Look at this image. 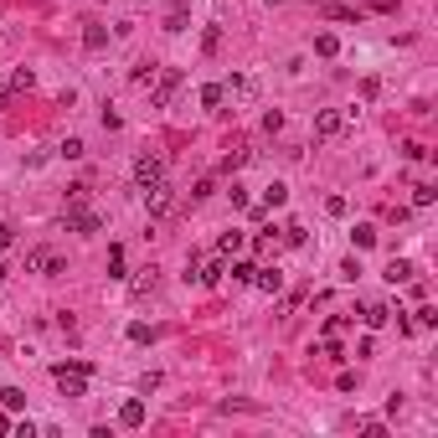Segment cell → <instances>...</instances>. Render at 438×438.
Wrapping results in <instances>:
<instances>
[{
	"label": "cell",
	"mask_w": 438,
	"mask_h": 438,
	"mask_svg": "<svg viewBox=\"0 0 438 438\" xmlns=\"http://www.w3.org/2000/svg\"><path fill=\"white\" fill-rule=\"evenodd\" d=\"M83 47H88V52H103V47H108V31H103V26H88V31H83Z\"/></svg>",
	"instance_id": "cell-16"
},
{
	"label": "cell",
	"mask_w": 438,
	"mask_h": 438,
	"mask_svg": "<svg viewBox=\"0 0 438 438\" xmlns=\"http://www.w3.org/2000/svg\"><path fill=\"white\" fill-rule=\"evenodd\" d=\"M361 320H366V330H382V325L392 320V310H387V304H366V310H361Z\"/></svg>",
	"instance_id": "cell-12"
},
{
	"label": "cell",
	"mask_w": 438,
	"mask_h": 438,
	"mask_svg": "<svg viewBox=\"0 0 438 438\" xmlns=\"http://www.w3.org/2000/svg\"><path fill=\"white\" fill-rule=\"evenodd\" d=\"M155 181H165V160L160 155H140L135 160V186L145 191V186H155Z\"/></svg>",
	"instance_id": "cell-5"
},
{
	"label": "cell",
	"mask_w": 438,
	"mask_h": 438,
	"mask_svg": "<svg viewBox=\"0 0 438 438\" xmlns=\"http://www.w3.org/2000/svg\"><path fill=\"white\" fill-rule=\"evenodd\" d=\"M340 278H345V283H356V278H361V263H356V258H345V263H340Z\"/></svg>",
	"instance_id": "cell-29"
},
{
	"label": "cell",
	"mask_w": 438,
	"mask_h": 438,
	"mask_svg": "<svg viewBox=\"0 0 438 438\" xmlns=\"http://www.w3.org/2000/svg\"><path fill=\"white\" fill-rule=\"evenodd\" d=\"M325 212H330V217H345V196H325Z\"/></svg>",
	"instance_id": "cell-33"
},
{
	"label": "cell",
	"mask_w": 438,
	"mask_h": 438,
	"mask_svg": "<svg viewBox=\"0 0 438 438\" xmlns=\"http://www.w3.org/2000/svg\"><path fill=\"white\" fill-rule=\"evenodd\" d=\"M350 243H356V248H371V243H377V227H371V222L350 227Z\"/></svg>",
	"instance_id": "cell-19"
},
{
	"label": "cell",
	"mask_w": 438,
	"mask_h": 438,
	"mask_svg": "<svg viewBox=\"0 0 438 438\" xmlns=\"http://www.w3.org/2000/svg\"><path fill=\"white\" fill-rule=\"evenodd\" d=\"M181 93V73L175 68H160V78H155V93H150V103L155 108H170V98Z\"/></svg>",
	"instance_id": "cell-4"
},
{
	"label": "cell",
	"mask_w": 438,
	"mask_h": 438,
	"mask_svg": "<svg viewBox=\"0 0 438 438\" xmlns=\"http://www.w3.org/2000/svg\"><path fill=\"white\" fill-rule=\"evenodd\" d=\"M31 88H36V73L31 68H16L11 73V93H31Z\"/></svg>",
	"instance_id": "cell-14"
},
{
	"label": "cell",
	"mask_w": 438,
	"mask_h": 438,
	"mask_svg": "<svg viewBox=\"0 0 438 438\" xmlns=\"http://www.w3.org/2000/svg\"><path fill=\"white\" fill-rule=\"evenodd\" d=\"M222 103H227L222 83H207V88H202V108H222Z\"/></svg>",
	"instance_id": "cell-18"
},
{
	"label": "cell",
	"mask_w": 438,
	"mask_h": 438,
	"mask_svg": "<svg viewBox=\"0 0 438 438\" xmlns=\"http://www.w3.org/2000/svg\"><path fill=\"white\" fill-rule=\"evenodd\" d=\"M243 165H248V150H243V145H237V150H232V155L222 160V175H232V170H243Z\"/></svg>",
	"instance_id": "cell-22"
},
{
	"label": "cell",
	"mask_w": 438,
	"mask_h": 438,
	"mask_svg": "<svg viewBox=\"0 0 438 438\" xmlns=\"http://www.w3.org/2000/svg\"><path fill=\"white\" fill-rule=\"evenodd\" d=\"M237 283H253V273H258V263H232V268H227Z\"/></svg>",
	"instance_id": "cell-24"
},
{
	"label": "cell",
	"mask_w": 438,
	"mask_h": 438,
	"mask_svg": "<svg viewBox=\"0 0 438 438\" xmlns=\"http://www.w3.org/2000/svg\"><path fill=\"white\" fill-rule=\"evenodd\" d=\"M11 98H16V93H11V83H6V88H0V108H11Z\"/></svg>",
	"instance_id": "cell-35"
},
{
	"label": "cell",
	"mask_w": 438,
	"mask_h": 438,
	"mask_svg": "<svg viewBox=\"0 0 438 438\" xmlns=\"http://www.w3.org/2000/svg\"><path fill=\"white\" fill-rule=\"evenodd\" d=\"M11 243H16V227H11V222H0V248H11Z\"/></svg>",
	"instance_id": "cell-34"
},
{
	"label": "cell",
	"mask_w": 438,
	"mask_h": 438,
	"mask_svg": "<svg viewBox=\"0 0 438 438\" xmlns=\"http://www.w3.org/2000/svg\"><path fill=\"white\" fill-rule=\"evenodd\" d=\"M108 278H124V248H108Z\"/></svg>",
	"instance_id": "cell-23"
},
{
	"label": "cell",
	"mask_w": 438,
	"mask_h": 438,
	"mask_svg": "<svg viewBox=\"0 0 438 438\" xmlns=\"http://www.w3.org/2000/svg\"><path fill=\"white\" fill-rule=\"evenodd\" d=\"M155 278H160V273H155V268H140V273H135V278H129V294H135V299H145V294H150V289H155Z\"/></svg>",
	"instance_id": "cell-9"
},
{
	"label": "cell",
	"mask_w": 438,
	"mask_h": 438,
	"mask_svg": "<svg viewBox=\"0 0 438 438\" xmlns=\"http://www.w3.org/2000/svg\"><path fill=\"white\" fill-rule=\"evenodd\" d=\"M0 433H11V418H0Z\"/></svg>",
	"instance_id": "cell-36"
},
{
	"label": "cell",
	"mask_w": 438,
	"mask_h": 438,
	"mask_svg": "<svg viewBox=\"0 0 438 438\" xmlns=\"http://www.w3.org/2000/svg\"><path fill=\"white\" fill-rule=\"evenodd\" d=\"M202 47H207V52H217V47H222V26H207V36H202Z\"/></svg>",
	"instance_id": "cell-30"
},
{
	"label": "cell",
	"mask_w": 438,
	"mask_h": 438,
	"mask_svg": "<svg viewBox=\"0 0 438 438\" xmlns=\"http://www.w3.org/2000/svg\"><path fill=\"white\" fill-rule=\"evenodd\" d=\"M88 377H93V366H52V382H57L62 397H83Z\"/></svg>",
	"instance_id": "cell-1"
},
{
	"label": "cell",
	"mask_w": 438,
	"mask_h": 438,
	"mask_svg": "<svg viewBox=\"0 0 438 438\" xmlns=\"http://www.w3.org/2000/svg\"><path fill=\"white\" fill-rule=\"evenodd\" d=\"M325 6H335V0H325Z\"/></svg>",
	"instance_id": "cell-37"
},
{
	"label": "cell",
	"mask_w": 438,
	"mask_h": 438,
	"mask_svg": "<svg viewBox=\"0 0 438 438\" xmlns=\"http://www.w3.org/2000/svg\"><path fill=\"white\" fill-rule=\"evenodd\" d=\"M62 222H68V232H83V237L103 232V217L88 207V202H68V217H62Z\"/></svg>",
	"instance_id": "cell-2"
},
{
	"label": "cell",
	"mask_w": 438,
	"mask_h": 438,
	"mask_svg": "<svg viewBox=\"0 0 438 438\" xmlns=\"http://www.w3.org/2000/svg\"><path fill=\"white\" fill-rule=\"evenodd\" d=\"M278 243H289V248H299V243H304V227H299V222H289V227H283V237H278Z\"/></svg>",
	"instance_id": "cell-27"
},
{
	"label": "cell",
	"mask_w": 438,
	"mask_h": 438,
	"mask_svg": "<svg viewBox=\"0 0 438 438\" xmlns=\"http://www.w3.org/2000/svg\"><path fill=\"white\" fill-rule=\"evenodd\" d=\"M253 283H258L263 294H278V289H283V273H278V268H258V273H253Z\"/></svg>",
	"instance_id": "cell-11"
},
{
	"label": "cell",
	"mask_w": 438,
	"mask_h": 438,
	"mask_svg": "<svg viewBox=\"0 0 438 438\" xmlns=\"http://www.w3.org/2000/svg\"><path fill=\"white\" fill-rule=\"evenodd\" d=\"M283 202H289V186H283V181H273V186H263V207H283Z\"/></svg>",
	"instance_id": "cell-13"
},
{
	"label": "cell",
	"mask_w": 438,
	"mask_h": 438,
	"mask_svg": "<svg viewBox=\"0 0 438 438\" xmlns=\"http://www.w3.org/2000/svg\"><path fill=\"white\" fill-rule=\"evenodd\" d=\"M387 278H392V283H407V278H412V263H407V258H392V263H387Z\"/></svg>",
	"instance_id": "cell-17"
},
{
	"label": "cell",
	"mask_w": 438,
	"mask_h": 438,
	"mask_svg": "<svg viewBox=\"0 0 438 438\" xmlns=\"http://www.w3.org/2000/svg\"><path fill=\"white\" fill-rule=\"evenodd\" d=\"M243 243H248V232H222V237H217V253L227 258V253H237Z\"/></svg>",
	"instance_id": "cell-15"
},
{
	"label": "cell",
	"mask_w": 438,
	"mask_h": 438,
	"mask_svg": "<svg viewBox=\"0 0 438 438\" xmlns=\"http://www.w3.org/2000/svg\"><path fill=\"white\" fill-rule=\"evenodd\" d=\"M227 196H232V207H237V212L248 207V186H237V181H232V191H227Z\"/></svg>",
	"instance_id": "cell-32"
},
{
	"label": "cell",
	"mask_w": 438,
	"mask_h": 438,
	"mask_svg": "<svg viewBox=\"0 0 438 438\" xmlns=\"http://www.w3.org/2000/svg\"><path fill=\"white\" fill-rule=\"evenodd\" d=\"M119 423H124V428H140V423H145V402H140V397H129V402L119 407Z\"/></svg>",
	"instance_id": "cell-10"
},
{
	"label": "cell",
	"mask_w": 438,
	"mask_h": 438,
	"mask_svg": "<svg viewBox=\"0 0 438 438\" xmlns=\"http://www.w3.org/2000/svg\"><path fill=\"white\" fill-rule=\"evenodd\" d=\"M340 129H345V114H340V108H320V114H315V140H335Z\"/></svg>",
	"instance_id": "cell-7"
},
{
	"label": "cell",
	"mask_w": 438,
	"mask_h": 438,
	"mask_svg": "<svg viewBox=\"0 0 438 438\" xmlns=\"http://www.w3.org/2000/svg\"><path fill=\"white\" fill-rule=\"evenodd\" d=\"M165 31H186V6H175V11L165 16Z\"/></svg>",
	"instance_id": "cell-26"
},
{
	"label": "cell",
	"mask_w": 438,
	"mask_h": 438,
	"mask_svg": "<svg viewBox=\"0 0 438 438\" xmlns=\"http://www.w3.org/2000/svg\"><path fill=\"white\" fill-rule=\"evenodd\" d=\"M145 207H150V217H165V212L175 207V191H170L165 181H155V186H145Z\"/></svg>",
	"instance_id": "cell-6"
},
{
	"label": "cell",
	"mask_w": 438,
	"mask_h": 438,
	"mask_svg": "<svg viewBox=\"0 0 438 438\" xmlns=\"http://www.w3.org/2000/svg\"><path fill=\"white\" fill-rule=\"evenodd\" d=\"M222 93H227V98H243V103H248V98H258V78H253V73H232V78L222 83Z\"/></svg>",
	"instance_id": "cell-8"
},
{
	"label": "cell",
	"mask_w": 438,
	"mask_h": 438,
	"mask_svg": "<svg viewBox=\"0 0 438 438\" xmlns=\"http://www.w3.org/2000/svg\"><path fill=\"white\" fill-rule=\"evenodd\" d=\"M150 335H155V330H150V325H145V320H135V325H129V340H135V345H145Z\"/></svg>",
	"instance_id": "cell-28"
},
{
	"label": "cell",
	"mask_w": 438,
	"mask_h": 438,
	"mask_svg": "<svg viewBox=\"0 0 438 438\" xmlns=\"http://www.w3.org/2000/svg\"><path fill=\"white\" fill-rule=\"evenodd\" d=\"M26 273H47V278H62V273H68V263H62L57 253H47V248H31V253H26Z\"/></svg>",
	"instance_id": "cell-3"
},
{
	"label": "cell",
	"mask_w": 438,
	"mask_h": 438,
	"mask_svg": "<svg viewBox=\"0 0 438 438\" xmlns=\"http://www.w3.org/2000/svg\"><path fill=\"white\" fill-rule=\"evenodd\" d=\"M263 129H268V135H278V129H283V114H278V108H268V114H263Z\"/></svg>",
	"instance_id": "cell-31"
},
{
	"label": "cell",
	"mask_w": 438,
	"mask_h": 438,
	"mask_svg": "<svg viewBox=\"0 0 438 438\" xmlns=\"http://www.w3.org/2000/svg\"><path fill=\"white\" fill-rule=\"evenodd\" d=\"M315 52H320V57H335V52H340V41H335L330 31H320V36H315Z\"/></svg>",
	"instance_id": "cell-21"
},
{
	"label": "cell",
	"mask_w": 438,
	"mask_h": 438,
	"mask_svg": "<svg viewBox=\"0 0 438 438\" xmlns=\"http://www.w3.org/2000/svg\"><path fill=\"white\" fill-rule=\"evenodd\" d=\"M412 315H418V325H423V330H433V325H438V310H433V304H418Z\"/></svg>",
	"instance_id": "cell-25"
},
{
	"label": "cell",
	"mask_w": 438,
	"mask_h": 438,
	"mask_svg": "<svg viewBox=\"0 0 438 438\" xmlns=\"http://www.w3.org/2000/svg\"><path fill=\"white\" fill-rule=\"evenodd\" d=\"M0 402H6L11 412H21V407H26V392H21V387H0Z\"/></svg>",
	"instance_id": "cell-20"
}]
</instances>
